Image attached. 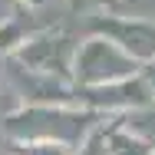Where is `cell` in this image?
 Instances as JSON below:
<instances>
[{"instance_id": "1", "label": "cell", "mask_w": 155, "mask_h": 155, "mask_svg": "<svg viewBox=\"0 0 155 155\" xmlns=\"http://www.w3.org/2000/svg\"><path fill=\"white\" fill-rule=\"evenodd\" d=\"M96 116L89 112H66V109H23L20 116H10L3 132L13 139H40V142H79Z\"/></svg>"}, {"instance_id": "2", "label": "cell", "mask_w": 155, "mask_h": 155, "mask_svg": "<svg viewBox=\"0 0 155 155\" xmlns=\"http://www.w3.org/2000/svg\"><path fill=\"white\" fill-rule=\"evenodd\" d=\"M132 69H135V60L122 46H116L112 40H102V36H93L76 53V79L86 86L125 79V76H132Z\"/></svg>"}, {"instance_id": "3", "label": "cell", "mask_w": 155, "mask_h": 155, "mask_svg": "<svg viewBox=\"0 0 155 155\" xmlns=\"http://www.w3.org/2000/svg\"><path fill=\"white\" fill-rule=\"evenodd\" d=\"M93 30L102 33L106 40H112L116 46H122L132 60H155V23H149V20L106 17V20H96Z\"/></svg>"}, {"instance_id": "4", "label": "cell", "mask_w": 155, "mask_h": 155, "mask_svg": "<svg viewBox=\"0 0 155 155\" xmlns=\"http://www.w3.org/2000/svg\"><path fill=\"white\" fill-rule=\"evenodd\" d=\"M69 56H73V43L63 33L33 36L20 50V60L27 63V69L40 73V76H66L69 73Z\"/></svg>"}, {"instance_id": "5", "label": "cell", "mask_w": 155, "mask_h": 155, "mask_svg": "<svg viewBox=\"0 0 155 155\" xmlns=\"http://www.w3.org/2000/svg\"><path fill=\"white\" fill-rule=\"evenodd\" d=\"M109 155H152V149L142 139H135V135L122 132L119 125H112L109 129Z\"/></svg>"}, {"instance_id": "6", "label": "cell", "mask_w": 155, "mask_h": 155, "mask_svg": "<svg viewBox=\"0 0 155 155\" xmlns=\"http://www.w3.org/2000/svg\"><path fill=\"white\" fill-rule=\"evenodd\" d=\"M79 155H109V129H96L93 135L86 139V145L79 149Z\"/></svg>"}, {"instance_id": "7", "label": "cell", "mask_w": 155, "mask_h": 155, "mask_svg": "<svg viewBox=\"0 0 155 155\" xmlns=\"http://www.w3.org/2000/svg\"><path fill=\"white\" fill-rule=\"evenodd\" d=\"M142 122H152V125H155V116H152V119H142Z\"/></svg>"}, {"instance_id": "8", "label": "cell", "mask_w": 155, "mask_h": 155, "mask_svg": "<svg viewBox=\"0 0 155 155\" xmlns=\"http://www.w3.org/2000/svg\"><path fill=\"white\" fill-rule=\"evenodd\" d=\"M27 3H43V0H27Z\"/></svg>"}]
</instances>
